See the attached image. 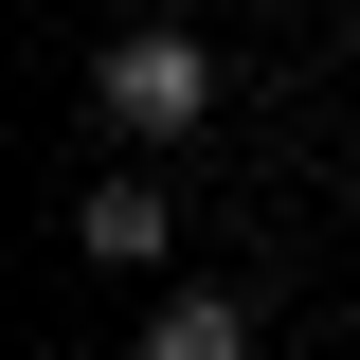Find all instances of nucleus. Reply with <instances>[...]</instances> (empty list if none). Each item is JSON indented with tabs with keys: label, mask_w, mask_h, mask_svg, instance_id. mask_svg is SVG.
<instances>
[{
	"label": "nucleus",
	"mask_w": 360,
	"mask_h": 360,
	"mask_svg": "<svg viewBox=\"0 0 360 360\" xmlns=\"http://www.w3.org/2000/svg\"><path fill=\"white\" fill-rule=\"evenodd\" d=\"M90 108H108L127 144H180L198 108H217V54H198V37H108V54H90Z\"/></svg>",
	"instance_id": "obj_1"
},
{
	"label": "nucleus",
	"mask_w": 360,
	"mask_h": 360,
	"mask_svg": "<svg viewBox=\"0 0 360 360\" xmlns=\"http://www.w3.org/2000/svg\"><path fill=\"white\" fill-rule=\"evenodd\" d=\"M72 252L90 270H144V252H162V198H144V180H90V198H72Z\"/></svg>",
	"instance_id": "obj_2"
},
{
	"label": "nucleus",
	"mask_w": 360,
	"mask_h": 360,
	"mask_svg": "<svg viewBox=\"0 0 360 360\" xmlns=\"http://www.w3.org/2000/svg\"><path fill=\"white\" fill-rule=\"evenodd\" d=\"M144 360H252V307H217V288H180V307L144 324Z\"/></svg>",
	"instance_id": "obj_3"
}]
</instances>
